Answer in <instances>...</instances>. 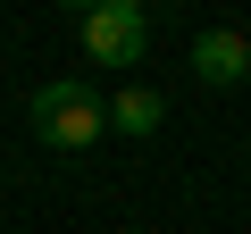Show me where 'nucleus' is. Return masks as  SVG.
<instances>
[{
    "label": "nucleus",
    "instance_id": "nucleus-1",
    "mask_svg": "<svg viewBox=\"0 0 251 234\" xmlns=\"http://www.w3.org/2000/svg\"><path fill=\"white\" fill-rule=\"evenodd\" d=\"M34 134H42L50 151H92V142L109 134V100H100L84 75H59V84L34 92Z\"/></svg>",
    "mask_w": 251,
    "mask_h": 234
},
{
    "label": "nucleus",
    "instance_id": "nucleus-2",
    "mask_svg": "<svg viewBox=\"0 0 251 234\" xmlns=\"http://www.w3.org/2000/svg\"><path fill=\"white\" fill-rule=\"evenodd\" d=\"M84 50H92V67H134L151 50V17L134 0H92L84 9Z\"/></svg>",
    "mask_w": 251,
    "mask_h": 234
},
{
    "label": "nucleus",
    "instance_id": "nucleus-3",
    "mask_svg": "<svg viewBox=\"0 0 251 234\" xmlns=\"http://www.w3.org/2000/svg\"><path fill=\"white\" fill-rule=\"evenodd\" d=\"M193 75H201V84H218V92H226V84H243V75H251V42H243L234 25L193 34Z\"/></svg>",
    "mask_w": 251,
    "mask_h": 234
},
{
    "label": "nucleus",
    "instance_id": "nucleus-4",
    "mask_svg": "<svg viewBox=\"0 0 251 234\" xmlns=\"http://www.w3.org/2000/svg\"><path fill=\"white\" fill-rule=\"evenodd\" d=\"M159 117H168V100H159V92H143V84H126V92L109 100V126H117V134H151Z\"/></svg>",
    "mask_w": 251,
    "mask_h": 234
}]
</instances>
